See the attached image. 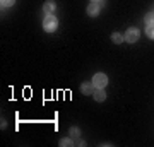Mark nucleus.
Listing matches in <instances>:
<instances>
[{
	"instance_id": "1",
	"label": "nucleus",
	"mask_w": 154,
	"mask_h": 147,
	"mask_svg": "<svg viewBox=\"0 0 154 147\" xmlns=\"http://www.w3.org/2000/svg\"><path fill=\"white\" fill-rule=\"evenodd\" d=\"M57 27H58V19L53 14H46L43 19V29L46 33H53L57 31Z\"/></svg>"
},
{
	"instance_id": "2",
	"label": "nucleus",
	"mask_w": 154,
	"mask_h": 147,
	"mask_svg": "<svg viewBox=\"0 0 154 147\" xmlns=\"http://www.w3.org/2000/svg\"><path fill=\"white\" fill-rule=\"evenodd\" d=\"M93 86L96 87V89H105V86L108 84V75L106 74H103V72H99V74H96V75L93 77Z\"/></svg>"
},
{
	"instance_id": "3",
	"label": "nucleus",
	"mask_w": 154,
	"mask_h": 147,
	"mask_svg": "<svg viewBox=\"0 0 154 147\" xmlns=\"http://www.w3.org/2000/svg\"><path fill=\"white\" fill-rule=\"evenodd\" d=\"M139 36H140V33H139L137 27H128L125 33V41L127 43H135L139 39Z\"/></svg>"
},
{
	"instance_id": "9",
	"label": "nucleus",
	"mask_w": 154,
	"mask_h": 147,
	"mask_svg": "<svg viewBox=\"0 0 154 147\" xmlns=\"http://www.w3.org/2000/svg\"><path fill=\"white\" fill-rule=\"evenodd\" d=\"M144 22H146V26H149V24H154V12H149V14H146V17H144Z\"/></svg>"
},
{
	"instance_id": "7",
	"label": "nucleus",
	"mask_w": 154,
	"mask_h": 147,
	"mask_svg": "<svg viewBox=\"0 0 154 147\" xmlns=\"http://www.w3.org/2000/svg\"><path fill=\"white\" fill-rule=\"evenodd\" d=\"M93 96H94V99H96L98 103H101V101H105V99H106V93H105V89H94Z\"/></svg>"
},
{
	"instance_id": "6",
	"label": "nucleus",
	"mask_w": 154,
	"mask_h": 147,
	"mask_svg": "<svg viewBox=\"0 0 154 147\" xmlns=\"http://www.w3.org/2000/svg\"><path fill=\"white\" fill-rule=\"evenodd\" d=\"M43 11H45V14H53V12L57 11V4L53 2V0H48V2H45Z\"/></svg>"
},
{
	"instance_id": "4",
	"label": "nucleus",
	"mask_w": 154,
	"mask_h": 147,
	"mask_svg": "<svg viewBox=\"0 0 154 147\" xmlns=\"http://www.w3.org/2000/svg\"><path fill=\"white\" fill-rule=\"evenodd\" d=\"M99 9H101V4H98V2H91L88 5V14L91 17H96L99 14Z\"/></svg>"
},
{
	"instance_id": "14",
	"label": "nucleus",
	"mask_w": 154,
	"mask_h": 147,
	"mask_svg": "<svg viewBox=\"0 0 154 147\" xmlns=\"http://www.w3.org/2000/svg\"><path fill=\"white\" fill-rule=\"evenodd\" d=\"M93 2H99V0H93Z\"/></svg>"
},
{
	"instance_id": "5",
	"label": "nucleus",
	"mask_w": 154,
	"mask_h": 147,
	"mask_svg": "<svg viewBox=\"0 0 154 147\" xmlns=\"http://www.w3.org/2000/svg\"><path fill=\"white\" fill-rule=\"evenodd\" d=\"M94 89H96V87L93 86V82H82V84H81V93L86 94V96H88V94H93Z\"/></svg>"
},
{
	"instance_id": "8",
	"label": "nucleus",
	"mask_w": 154,
	"mask_h": 147,
	"mask_svg": "<svg viewBox=\"0 0 154 147\" xmlns=\"http://www.w3.org/2000/svg\"><path fill=\"white\" fill-rule=\"evenodd\" d=\"M111 39H113V43L115 44H120L125 41V34H120V33H113L111 34Z\"/></svg>"
},
{
	"instance_id": "11",
	"label": "nucleus",
	"mask_w": 154,
	"mask_h": 147,
	"mask_svg": "<svg viewBox=\"0 0 154 147\" xmlns=\"http://www.w3.org/2000/svg\"><path fill=\"white\" fill-rule=\"evenodd\" d=\"M14 2H16V0H0L2 9H4V7H12V5H14Z\"/></svg>"
},
{
	"instance_id": "13",
	"label": "nucleus",
	"mask_w": 154,
	"mask_h": 147,
	"mask_svg": "<svg viewBox=\"0 0 154 147\" xmlns=\"http://www.w3.org/2000/svg\"><path fill=\"white\" fill-rule=\"evenodd\" d=\"M70 135H75V137H79V135H81V130L74 127V128H70Z\"/></svg>"
},
{
	"instance_id": "10",
	"label": "nucleus",
	"mask_w": 154,
	"mask_h": 147,
	"mask_svg": "<svg viewBox=\"0 0 154 147\" xmlns=\"http://www.w3.org/2000/svg\"><path fill=\"white\" fill-rule=\"evenodd\" d=\"M146 34H147V38L154 39V24H149V26L146 27Z\"/></svg>"
},
{
	"instance_id": "12",
	"label": "nucleus",
	"mask_w": 154,
	"mask_h": 147,
	"mask_svg": "<svg viewBox=\"0 0 154 147\" xmlns=\"http://www.w3.org/2000/svg\"><path fill=\"white\" fill-rule=\"evenodd\" d=\"M60 145L65 147V145H74V142H72V139H62L60 140Z\"/></svg>"
}]
</instances>
